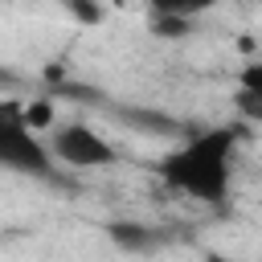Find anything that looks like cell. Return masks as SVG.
Returning a JSON list of instances; mask_svg holds the SVG:
<instances>
[{"instance_id": "obj_11", "label": "cell", "mask_w": 262, "mask_h": 262, "mask_svg": "<svg viewBox=\"0 0 262 262\" xmlns=\"http://www.w3.org/2000/svg\"><path fill=\"white\" fill-rule=\"evenodd\" d=\"M250 262H262V258H250Z\"/></svg>"}, {"instance_id": "obj_9", "label": "cell", "mask_w": 262, "mask_h": 262, "mask_svg": "<svg viewBox=\"0 0 262 262\" xmlns=\"http://www.w3.org/2000/svg\"><path fill=\"white\" fill-rule=\"evenodd\" d=\"M151 33H156V37H168V41H176V37H184V33H188V20H172V16H151Z\"/></svg>"}, {"instance_id": "obj_12", "label": "cell", "mask_w": 262, "mask_h": 262, "mask_svg": "<svg viewBox=\"0 0 262 262\" xmlns=\"http://www.w3.org/2000/svg\"><path fill=\"white\" fill-rule=\"evenodd\" d=\"M258 4H262V0H258Z\"/></svg>"}, {"instance_id": "obj_2", "label": "cell", "mask_w": 262, "mask_h": 262, "mask_svg": "<svg viewBox=\"0 0 262 262\" xmlns=\"http://www.w3.org/2000/svg\"><path fill=\"white\" fill-rule=\"evenodd\" d=\"M0 168L33 180H57V168H61L49 143L25 123L20 102H0Z\"/></svg>"}, {"instance_id": "obj_6", "label": "cell", "mask_w": 262, "mask_h": 262, "mask_svg": "<svg viewBox=\"0 0 262 262\" xmlns=\"http://www.w3.org/2000/svg\"><path fill=\"white\" fill-rule=\"evenodd\" d=\"M111 237H115L123 250H151V246H156V233H151L147 225H139V221H115V225H111Z\"/></svg>"}, {"instance_id": "obj_10", "label": "cell", "mask_w": 262, "mask_h": 262, "mask_svg": "<svg viewBox=\"0 0 262 262\" xmlns=\"http://www.w3.org/2000/svg\"><path fill=\"white\" fill-rule=\"evenodd\" d=\"M102 4H106V8H123L127 0H102Z\"/></svg>"}, {"instance_id": "obj_3", "label": "cell", "mask_w": 262, "mask_h": 262, "mask_svg": "<svg viewBox=\"0 0 262 262\" xmlns=\"http://www.w3.org/2000/svg\"><path fill=\"white\" fill-rule=\"evenodd\" d=\"M49 151L61 168H111L119 160L115 143L94 131L90 123H61V127H49Z\"/></svg>"}, {"instance_id": "obj_4", "label": "cell", "mask_w": 262, "mask_h": 262, "mask_svg": "<svg viewBox=\"0 0 262 262\" xmlns=\"http://www.w3.org/2000/svg\"><path fill=\"white\" fill-rule=\"evenodd\" d=\"M237 115L242 123H262V57L246 61L237 74Z\"/></svg>"}, {"instance_id": "obj_5", "label": "cell", "mask_w": 262, "mask_h": 262, "mask_svg": "<svg viewBox=\"0 0 262 262\" xmlns=\"http://www.w3.org/2000/svg\"><path fill=\"white\" fill-rule=\"evenodd\" d=\"M143 4L151 16H172V20H188V25L217 8V0H143Z\"/></svg>"}, {"instance_id": "obj_7", "label": "cell", "mask_w": 262, "mask_h": 262, "mask_svg": "<svg viewBox=\"0 0 262 262\" xmlns=\"http://www.w3.org/2000/svg\"><path fill=\"white\" fill-rule=\"evenodd\" d=\"M25 123H29L33 131H49V127H53V106H49L45 98L25 102Z\"/></svg>"}, {"instance_id": "obj_8", "label": "cell", "mask_w": 262, "mask_h": 262, "mask_svg": "<svg viewBox=\"0 0 262 262\" xmlns=\"http://www.w3.org/2000/svg\"><path fill=\"white\" fill-rule=\"evenodd\" d=\"M66 8H70L82 25H98V20L106 16V4H102V0H66Z\"/></svg>"}, {"instance_id": "obj_1", "label": "cell", "mask_w": 262, "mask_h": 262, "mask_svg": "<svg viewBox=\"0 0 262 262\" xmlns=\"http://www.w3.org/2000/svg\"><path fill=\"white\" fill-rule=\"evenodd\" d=\"M246 139V123H213L188 131L172 151L156 160V176L164 188L221 209L233 188V160Z\"/></svg>"}]
</instances>
